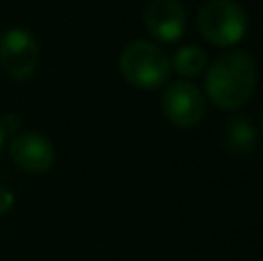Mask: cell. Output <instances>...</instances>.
<instances>
[{"instance_id": "6da1fadb", "label": "cell", "mask_w": 263, "mask_h": 261, "mask_svg": "<svg viewBox=\"0 0 263 261\" xmlns=\"http://www.w3.org/2000/svg\"><path fill=\"white\" fill-rule=\"evenodd\" d=\"M256 88V63L242 51H231L213 60L205 72V95L215 106L236 111Z\"/></svg>"}, {"instance_id": "7c38bea8", "label": "cell", "mask_w": 263, "mask_h": 261, "mask_svg": "<svg viewBox=\"0 0 263 261\" xmlns=\"http://www.w3.org/2000/svg\"><path fill=\"white\" fill-rule=\"evenodd\" d=\"M3 146H5V132H3V127H0V151H3Z\"/></svg>"}, {"instance_id": "7a4b0ae2", "label": "cell", "mask_w": 263, "mask_h": 261, "mask_svg": "<svg viewBox=\"0 0 263 261\" xmlns=\"http://www.w3.org/2000/svg\"><path fill=\"white\" fill-rule=\"evenodd\" d=\"M120 74L134 88L155 90L164 86L171 77V60L155 42L136 40L127 44L120 53Z\"/></svg>"}, {"instance_id": "9c48e42d", "label": "cell", "mask_w": 263, "mask_h": 261, "mask_svg": "<svg viewBox=\"0 0 263 261\" xmlns=\"http://www.w3.org/2000/svg\"><path fill=\"white\" fill-rule=\"evenodd\" d=\"M171 67L185 79L199 77V74H203L205 67H208L205 51L199 49V46H180L171 60Z\"/></svg>"}, {"instance_id": "4fadbf2b", "label": "cell", "mask_w": 263, "mask_h": 261, "mask_svg": "<svg viewBox=\"0 0 263 261\" xmlns=\"http://www.w3.org/2000/svg\"><path fill=\"white\" fill-rule=\"evenodd\" d=\"M261 125H263V114H261Z\"/></svg>"}, {"instance_id": "3957f363", "label": "cell", "mask_w": 263, "mask_h": 261, "mask_svg": "<svg viewBox=\"0 0 263 261\" xmlns=\"http://www.w3.org/2000/svg\"><path fill=\"white\" fill-rule=\"evenodd\" d=\"M199 30L215 46H233L245 37L247 16L233 0H210L199 12Z\"/></svg>"}, {"instance_id": "277c9868", "label": "cell", "mask_w": 263, "mask_h": 261, "mask_svg": "<svg viewBox=\"0 0 263 261\" xmlns=\"http://www.w3.org/2000/svg\"><path fill=\"white\" fill-rule=\"evenodd\" d=\"M40 63V44L26 28H9L0 35V67L16 81L35 74Z\"/></svg>"}, {"instance_id": "ba28073f", "label": "cell", "mask_w": 263, "mask_h": 261, "mask_svg": "<svg viewBox=\"0 0 263 261\" xmlns=\"http://www.w3.org/2000/svg\"><path fill=\"white\" fill-rule=\"evenodd\" d=\"M259 143V134H256L252 120L245 116H231L224 125V146L231 155H250Z\"/></svg>"}, {"instance_id": "5b68a950", "label": "cell", "mask_w": 263, "mask_h": 261, "mask_svg": "<svg viewBox=\"0 0 263 261\" xmlns=\"http://www.w3.org/2000/svg\"><path fill=\"white\" fill-rule=\"evenodd\" d=\"M164 116L178 127H194L205 114V97L194 83L176 81L162 95Z\"/></svg>"}, {"instance_id": "52a82bcc", "label": "cell", "mask_w": 263, "mask_h": 261, "mask_svg": "<svg viewBox=\"0 0 263 261\" xmlns=\"http://www.w3.org/2000/svg\"><path fill=\"white\" fill-rule=\"evenodd\" d=\"M9 157L21 171L28 174H44L53 166L55 151L53 143L37 132H23L9 143Z\"/></svg>"}, {"instance_id": "30bf717a", "label": "cell", "mask_w": 263, "mask_h": 261, "mask_svg": "<svg viewBox=\"0 0 263 261\" xmlns=\"http://www.w3.org/2000/svg\"><path fill=\"white\" fill-rule=\"evenodd\" d=\"M12 206H14V192H9L7 188L0 185V215H5Z\"/></svg>"}, {"instance_id": "8992f818", "label": "cell", "mask_w": 263, "mask_h": 261, "mask_svg": "<svg viewBox=\"0 0 263 261\" xmlns=\"http://www.w3.org/2000/svg\"><path fill=\"white\" fill-rule=\"evenodd\" d=\"M148 32L157 42L173 44L182 37L187 26V14L178 0H150L143 12Z\"/></svg>"}, {"instance_id": "8fae6325", "label": "cell", "mask_w": 263, "mask_h": 261, "mask_svg": "<svg viewBox=\"0 0 263 261\" xmlns=\"http://www.w3.org/2000/svg\"><path fill=\"white\" fill-rule=\"evenodd\" d=\"M18 125H21V123H18V118H16V116H12V114L0 118V127H3L5 137H7V134H12V132H16Z\"/></svg>"}]
</instances>
